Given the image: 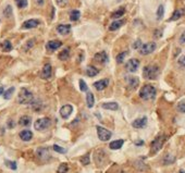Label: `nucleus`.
I'll return each instance as SVG.
<instances>
[{"instance_id":"nucleus-38","label":"nucleus","mask_w":185,"mask_h":173,"mask_svg":"<svg viewBox=\"0 0 185 173\" xmlns=\"http://www.w3.org/2000/svg\"><path fill=\"white\" fill-rule=\"evenodd\" d=\"M89 162H91V160H89V155H85V156H83L82 158H81V163H82L83 166H87L89 165Z\"/></svg>"},{"instance_id":"nucleus-9","label":"nucleus","mask_w":185,"mask_h":173,"mask_svg":"<svg viewBox=\"0 0 185 173\" xmlns=\"http://www.w3.org/2000/svg\"><path fill=\"white\" fill-rule=\"evenodd\" d=\"M51 74H52L51 64H50V63H46L45 65H44V68H43V71H41V74H40L41 79H50Z\"/></svg>"},{"instance_id":"nucleus-25","label":"nucleus","mask_w":185,"mask_h":173,"mask_svg":"<svg viewBox=\"0 0 185 173\" xmlns=\"http://www.w3.org/2000/svg\"><path fill=\"white\" fill-rule=\"evenodd\" d=\"M126 81H127V83H129V85L131 86V88H136V87H137V85H138V83H140L138 79H137V77H135V76L127 77Z\"/></svg>"},{"instance_id":"nucleus-31","label":"nucleus","mask_w":185,"mask_h":173,"mask_svg":"<svg viewBox=\"0 0 185 173\" xmlns=\"http://www.w3.org/2000/svg\"><path fill=\"white\" fill-rule=\"evenodd\" d=\"M175 161V157L172 156V155H167L164 159V165H171Z\"/></svg>"},{"instance_id":"nucleus-47","label":"nucleus","mask_w":185,"mask_h":173,"mask_svg":"<svg viewBox=\"0 0 185 173\" xmlns=\"http://www.w3.org/2000/svg\"><path fill=\"white\" fill-rule=\"evenodd\" d=\"M36 1V3L38 4V6H44V0H35Z\"/></svg>"},{"instance_id":"nucleus-6","label":"nucleus","mask_w":185,"mask_h":173,"mask_svg":"<svg viewBox=\"0 0 185 173\" xmlns=\"http://www.w3.org/2000/svg\"><path fill=\"white\" fill-rule=\"evenodd\" d=\"M156 43H147V44H144V45H142V47L140 48V54L143 55V56H147V55L151 54V52H154L156 50Z\"/></svg>"},{"instance_id":"nucleus-7","label":"nucleus","mask_w":185,"mask_h":173,"mask_svg":"<svg viewBox=\"0 0 185 173\" xmlns=\"http://www.w3.org/2000/svg\"><path fill=\"white\" fill-rule=\"evenodd\" d=\"M164 141H166V137L164 136H162V135L161 136H158L157 138L151 143V151L153 152L159 151V150L162 148V146H164Z\"/></svg>"},{"instance_id":"nucleus-12","label":"nucleus","mask_w":185,"mask_h":173,"mask_svg":"<svg viewBox=\"0 0 185 173\" xmlns=\"http://www.w3.org/2000/svg\"><path fill=\"white\" fill-rule=\"evenodd\" d=\"M62 46V43L60 41H50L47 43L46 45V48H47L48 51H55L57 50L58 48H60Z\"/></svg>"},{"instance_id":"nucleus-43","label":"nucleus","mask_w":185,"mask_h":173,"mask_svg":"<svg viewBox=\"0 0 185 173\" xmlns=\"http://www.w3.org/2000/svg\"><path fill=\"white\" fill-rule=\"evenodd\" d=\"M56 2H57V4H58V6L65 7V6H67V3H68V0H56Z\"/></svg>"},{"instance_id":"nucleus-26","label":"nucleus","mask_w":185,"mask_h":173,"mask_svg":"<svg viewBox=\"0 0 185 173\" xmlns=\"http://www.w3.org/2000/svg\"><path fill=\"white\" fill-rule=\"evenodd\" d=\"M86 103H87V107H88V108H93V106H94V103H95L94 95H93L91 92H87V95H86Z\"/></svg>"},{"instance_id":"nucleus-28","label":"nucleus","mask_w":185,"mask_h":173,"mask_svg":"<svg viewBox=\"0 0 185 173\" xmlns=\"http://www.w3.org/2000/svg\"><path fill=\"white\" fill-rule=\"evenodd\" d=\"M81 17V12L78 10H72L70 13V20L71 21H78Z\"/></svg>"},{"instance_id":"nucleus-40","label":"nucleus","mask_w":185,"mask_h":173,"mask_svg":"<svg viewBox=\"0 0 185 173\" xmlns=\"http://www.w3.org/2000/svg\"><path fill=\"white\" fill-rule=\"evenodd\" d=\"M80 89H81V92H87V90H88V87H87L86 83H85L83 79H80Z\"/></svg>"},{"instance_id":"nucleus-14","label":"nucleus","mask_w":185,"mask_h":173,"mask_svg":"<svg viewBox=\"0 0 185 173\" xmlns=\"http://www.w3.org/2000/svg\"><path fill=\"white\" fill-rule=\"evenodd\" d=\"M94 60L99 63H106L108 61V55L106 51H100L94 56Z\"/></svg>"},{"instance_id":"nucleus-49","label":"nucleus","mask_w":185,"mask_h":173,"mask_svg":"<svg viewBox=\"0 0 185 173\" xmlns=\"http://www.w3.org/2000/svg\"><path fill=\"white\" fill-rule=\"evenodd\" d=\"M3 93H4L3 87H0V95H3Z\"/></svg>"},{"instance_id":"nucleus-11","label":"nucleus","mask_w":185,"mask_h":173,"mask_svg":"<svg viewBox=\"0 0 185 173\" xmlns=\"http://www.w3.org/2000/svg\"><path fill=\"white\" fill-rule=\"evenodd\" d=\"M38 25H39V21H38V20L31 19V20H27V21L24 22L23 25H22V28H25V30H30V28L37 27Z\"/></svg>"},{"instance_id":"nucleus-29","label":"nucleus","mask_w":185,"mask_h":173,"mask_svg":"<svg viewBox=\"0 0 185 173\" xmlns=\"http://www.w3.org/2000/svg\"><path fill=\"white\" fill-rule=\"evenodd\" d=\"M69 56H70V50L68 49V48H65L64 50H62V51L59 54V59L62 60V61H65V60H68Z\"/></svg>"},{"instance_id":"nucleus-45","label":"nucleus","mask_w":185,"mask_h":173,"mask_svg":"<svg viewBox=\"0 0 185 173\" xmlns=\"http://www.w3.org/2000/svg\"><path fill=\"white\" fill-rule=\"evenodd\" d=\"M180 44H182V45H184L185 44V31L183 33H182V35L180 36Z\"/></svg>"},{"instance_id":"nucleus-36","label":"nucleus","mask_w":185,"mask_h":173,"mask_svg":"<svg viewBox=\"0 0 185 173\" xmlns=\"http://www.w3.org/2000/svg\"><path fill=\"white\" fill-rule=\"evenodd\" d=\"M13 92H14V87H10L7 92L3 93V98L4 99H10L11 96H12Z\"/></svg>"},{"instance_id":"nucleus-30","label":"nucleus","mask_w":185,"mask_h":173,"mask_svg":"<svg viewBox=\"0 0 185 173\" xmlns=\"http://www.w3.org/2000/svg\"><path fill=\"white\" fill-rule=\"evenodd\" d=\"M1 47H2V50L6 52H9L12 50V45H11V43L9 41H4L3 43H2Z\"/></svg>"},{"instance_id":"nucleus-21","label":"nucleus","mask_w":185,"mask_h":173,"mask_svg":"<svg viewBox=\"0 0 185 173\" xmlns=\"http://www.w3.org/2000/svg\"><path fill=\"white\" fill-rule=\"evenodd\" d=\"M101 107H102L103 109L113 110V111H116V110L119 109V105L116 103H105L101 105Z\"/></svg>"},{"instance_id":"nucleus-13","label":"nucleus","mask_w":185,"mask_h":173,"mask_svg":"<svg viewBox=\"0 0 185 173\" xmlns=\"http://www.w3.org/2000/svg\"><path fill=\"white\" fill-rule=\"evenodd\" d=\"M146 124H147V118L143 117V118H140V119H136L135 121H133L132 125L135 128H143L146 126Z\"/></svg>"},{"instance_id":"nucleus-41","label":"nucleus","mask_w":185,"mask_h":173,"mask_svg":"<svg viewBox=\"0 0 185 173\" xmlns=\"http://www.w3.org/2000/svg\"><path fill=\"white\" fill-rule=\"evenodd\" d=\"M6 165L8 166L10 169L17 170V162H15V161H9V160H7L6 161Z\"/></svg>"},{"instance_id":"nucleus-16","label":"nucleus","mask_w":185,"mask_h":173,"mask_svg":"<svg viewBox=\"0 0 185 173\" xmlns=\"http://www.w3.org/2000/svg\"><path fill=\"white\" fill-rule=\"evenodd\" d=\"M109 84V79H100V81H97L94 83V87L96 88L97 90H103Z\"/></svg>"},{"instance_id":"nucleus-19","label":"nucleus","mask_w":185,"mask_h":173,"mask_svg":"<svg viewBox=\"0 0 185 173\" xmlns=\"http://www.w3.org/2000/svg\"><path fill=\"white\" fill-rule=\"evenodd\" d=\"M123 144H124V141H123V139H116V141H113L110 143L109 147H110V149L116 150V149H120V148L123 146Z\"/></svg>"},{"instance_id":"nucleus-20","label":"nucleus","mask_w":185,"mask_h":173,"mask_svg":"<svg viewBox=\"0 0 185 173\" xmlns=\"http://www.w3.org/2000/svg\"><path fill=\"white\" fill-rule=\"evenodd\" d=\"M124 23H125L124 20H118V21H114V22H112L111 25L109 26V30L110 31H116V30H119V28H120Z\"/></svg>"},{"instance_id":"nucleus-24","label":"nucleus","mask_w":185,"mask_h":173,"mask_svg":"<svg viewBox=\"0 0 185 173\" xmlns=\"http://www.w3.org/2000/svg\"><path fill=\"white\" fill-rule=\"evenodd\" d=\"M185 13V9H180V10H175L174 13L172 14V17H170V21H177Z\"/></svg>"},{"instance_id":"nucleus-17","label":"nucleus","mask_w":185,"mask_h":173,"mask_svg":"<svg viewBox=\"0 0 185 173\" xmlns=\"http://www.w3.org/2000/svg\"><path fill=\"white\" fill-rule=\"evenodd\" d=\"M20 138L24 142H30L33 138V133L30 130H23L20 132Z\"/></svg>"},{"instance_id":"nucleus-46","label":"nucleus","mask_w":185,"mask_h":173,"mask_svg":"<svg viewBox=\"0 0 185 173\" xmlns=\"http://www.w3.org/2000/svg\"><path fill=\"white\" fill-rule=\"evenodd\" d=\"M179 64H180V65H182V66H185V56L180 57V59H179Z\"/></svg>"},{"instance_id":"nucleus-10","label":"nucleus","mask_w":185,"mask_h":173,"mask_svg":"<svg viewBox=\"0 0 185 173\" xmlns=\"http://www.w3.org/2000/svg\"><path fill=\"white\" fill-rule=\"evenodd\" d=\"M72 112H73V107L71 105H64L60 109V115L63 119H68L72 114Z\"/></svg>"},{"instance_id":"nucleus-34","label":"nucleus","mask_w":185,"mask_h":173,"mask_svg":"<svg viewBox=\"0 0 185 173\" xmlns=\"http://www.w3.org/2000/svg\"><path fill=\"white\" fill-rule=\"evenodd\" d=\"M68 170H69V167H68L67 163H61L60 166H59L58 168V173H67Z\"/></svg>"},{"instance_id":"nucleus-37","label":"nucleus","mask_w":185,"mask_h":173,"mask_svg":"<svg viewBox=\"0 0 185 173\" xmlns=\"http://www.w3.org/2000/svg\"><path fill=\"white\" fill-rule=\"evenodd\" d=\"M3 15L6 17H10L12 15V8H11V6L6 7V9L3 10Z\"/></svg>"},{"instance_id":"nucleus-50","label":"nucleus","mask_w":185,"mask_h":173,"mask_svg":"<svg viewBox=\"0 0 185 173\" xmlns=\"http://www.w3.org/2000/svg\"><path fill=\"white\" fill-rule=\"evenodd\" d=\"M143 144H144V142H136V145H143Z\"/></svg>"},{"instance_id":"nucleus-39","label":"nucleus","mask_w":185,"mask_h":173,"mask_svg":"<svg viewBox=\"0 0 185 173\" xmlns=\"http://www.w3.org/2000/svg\"><path fill=\"white\" fill-rule=\"evenodd\" d=\"M52 148H54L55 151L59 152V154H65V152H67V149H65V148L60 147V146H58V145H54Z\"/></svg>"},{"instance_id":"nucleus-8","label":"nucleus","mask_w":185,"mask_h":173,"mask_svg":"<svg viewBox=\"0 0 185 173\" xmlns=\"http://www.w3.org/2000/svg\"><path fill=\"white\" fill-rule=\"evenodd\" d=\"M138 66H140V61L137 59H130L126 62V64H125V69L131 73L136 72Z\"/></svg>"},{"instance_id":"nucleus-27","label":"nucleus","mask_w":185,"mask_h":173,"mask_svg":"<svg viewBox=\"0 0 185 173\" xmlns=\"http://www.w3.org/2000/svg\"><path fill=\"white\" fill-rule=\"evenodd\" d=\"M124 13H125V9L121 8V9H119V10L114 11V12L111 14V17H112V19H119V17H123V15H124Z\"/></svg>"},{"instance_id":"nucleus-4","label":"nucleus","mask_w":185,"mask_h":173,"mask_svg":"<svg viewBox=\"0 0 185 173\" xmlns=\"http://www.w3.org/2000/svg\"><path fill=\"white\" fill-rule=\"evenodd\" d=\"M51 124V120L49 118H40V119L36 120L34 123V127L36 131H45Z\"/></svg>"},{"instance_id":"nucleus-23","label":"nucleus","mask_w":185,"mask_h":173,"mask_svg":"<svg viewBox=\"0 0 185 173\" xmlns=\"http://www.w3.org/2000/svg\"><path fill=\"white\" fill-rule=\"evenodd\" d=\"M31 122H32V120H31V118L28 117V115H23V117H21V118H20V120H19V124L21 126L31 125Z\"/></svg>"},{"instance_id":"nucleus-52","label":"nucleus","mask_w":185,"mask_h":173,"mask_svg":"<svg viewBox=\"0 0 185 173\" xmlns=\"http://www.w3.org/2000/svg\"><path fill=\"white\" fill-rule=\"evenodd\" d=\"M120 173H122V172H120Z\"/></svg>"},{"instance_id":"nucleus-3","label":"nucleus","mask_w":185,"mask_h":173,"mask_svg":"<svg viewBox=\"0 0 185 173\" xmlns=\"http://www.w3.org/2000/svg\"><path fill=\"white\" fill-rule=\"evenodd\" d=\"M159 68L156 65H147L143 70L144 77L147 79H156L159 75Z\"/></svg>"},{"instance_id":"nucleus-51","label":"nucleus","mask_w":185,"mask_h":173,"mask_svg":"<svg viewBox=\"0 0 185 173\" xmlns=\"http://www.w3.org/2000/svg\"><path fill=\"white\" fill-rule=\"evenodd\" d=\"M180 173H185V170H183V169L180 170Z\"/></svg>"},{"instance_id":"nucleus-32","label":"nucleus","mask_w":185,"mask_h":173,"mask_svg":"<svg viewBox=\"0 0 185 173\" xmlns=\"http://www.w3.org/2000/svg\"><path fill=\"white\" fill-rule=\"evenodd\" d=\"M164 8L162 4H160V6L158 7V10H157V19L161 20L162 17H164Z\"/></svg>"},{"instance_id":"nucleus-18","label":"nucleus","mask_w":185,"mask_h":173,"mask_svg":"<svg viewBox=\"0 0 185 173\" xmlns=\"http://www.w3.org/2000/svg\"><path fill=\"white\" fill-rule=\"evenodd\" d=\"M37 156L40 159H43V160H47V159L50 158L47 148H41V147L38 148V149H37Z\"/></svg>"},{"instance_id":"nucleus-48","label":"nucleus","mask_w":185,"mask_h":173,"mask_svg":"<svg viewBox=\"0 0 185 173\" xmlns=\"http://www.w3.org/2000/svg\"><path fill=\"white\" fill-rule=\"evenodd\" d=\"M13 126H14V124H13V121H11V120H10V121H9V127H13Z\"/></svg>"},{"instance_id":"nucleus-1","label":"nucleus","mask_w":185,"mask_h":173,"mask_svg":"<svg viewBox=\"0 0 185 173\" xmlns=\"http://www.w3.org/2000/svg\"><path fill=\"white\" fill-rule=\"evenodd\" d=\"M140 97L144 100H150L155 99L156 97V88L153 85H145L140 88Z\"/></svg>"},{"instance_id":"nucleus-15","label":"nucleus","mask_w":185,"mask_h":173,"mask_svg":"<svg viewBox=\"0 0 185 173\" xmlns=\"http://www.w3.org/2000/svg\"><path fill=\"white\" fill-rule=\"evenodd\" d=\"M71 31V25L69 24H60L57 26V32L60 35H68Z\"/></svg>"},{"instance_id":"nucleus-33","label":"nucleus","mask_w":185,"mask_h":173,"mask_svg":"<svg viewBox=\"0 0 185 173\" xmlns=\"http://www.w3.org/2000/svg\"><path fill=\"white\" fill-rule=\"evenodd\" d=\"M126 56H127V51H123V52H121V54H119L118 56H116V62H118V63H122Z\"/></svg>"},{"instance_id":"nucleus-35","label":"nucleus","mask_w":185,"mask_h":173,"mask_svg":"<svg viewBox=\"0 0 185 173\" xmlns=\"http://www.w3.org/2000/svg\"><path fill=\"white\" fill-rule=\"evenodd\" d=\"M15 2H17V6L19 7L20 9H24L27 7V0H15Z\"/></svg>"},{"instance_id":"nucleus-42","label":"nucleus","mask_w":185,"mask_h":173,"mask_svg":"<svg viewBox=\"0 0 185 173\" xmlns=\"http://www.w3.org/2000/svg\"><path fill=\"white\" fill-rule=\"evenodd\" d=\"M177 109H178V111L184 113V112H185V101H181V103H179Z\"/></svg>"},{"instance_id":"nucleus-5","label":"nucleus","mask_w":185,"mask_h":173,"mask_svg":"<svg viewBox=\"0 0 185 173\" xmlns=\"http://www.w3.org/2000/svg\"><path fill=\"white\" fill-rule=\"evenodd\" d=\"M96 128H97V135H98V138L100 139V141L107 142L111 138L112 133L110 132L109 130H107V128L102 127V126H99V125H97Z\"/></svg>"},{"instance_id":"nucleus-2","label":"nucleus","mask_w":185,"mask_h":173,"mask_svg":"<svg viewBox=\"0 0 185 173\" xmlns=\"http://www.w3.org/2000/svg\"><path fill=\"white\" fill-rule=\"evenodd\" d=\"M17 103H22V105H28V103H34V95L30 90L22 88L21 92L17 95Z\"/></svg>"},{"instance_id":"nucleus-22","label":"nucleus","mask_w":185,"mask_h":173,"mask_svg":"<svg viewBox=\"0 0 185 173\" xmlns=\"http://www.w3.org/2000/svg\"><path fill=\"white\" fill-rule=\"evenodd\" d=\"M99 73V70L97 68H95V66L93 65H88L86 68V74L88 75L89 77H93V76H96L97 74Z\"/></svg>"},{"instance_id":"nucleus-44","label":"nucleus","mask_w":185,"mask_h":173,"mask_svg":"<svg viewBox=\"0 0 185 173\" xmlns=\"http://www.w3.org/2000/svg\"><path fill=\"white\" fill-rule=\"evenodd\" d=\"M140 47H142V41L138 39V41H136L135 44L133 45V48L134 49H138V48H140Z\"/></svg>"}]
</instances>
